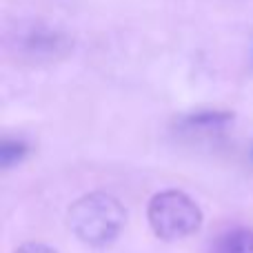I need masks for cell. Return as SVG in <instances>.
<instances>
[{
	"label": "cell",
	"instance_id": "6da1fadb",
	"mask_svg": "<svg viewBox=\"0 0 253 253\" xmlns=\"http://www.w3.org/2000/svg\"><path fill=\"white\" fill-rule=\"evenodd\" d=\"M67 220L80 242L89 247H105L120 236L126 222V209L111 193L93 191L69 207Z\"/></svg>",
	"mask_w": 253,
	"mask_h": 253
},
{
	"label": "cell",
	"instance_id": "7a4b0ae2",
	"mask_svg": "<svg viewBox=\"0 0 253 253\" xmlns=\"http://www.w3.org/2000/svg\"><path fill=\"white\" fill-rule=\"evenodd\" d=\"M149 227L160 240L175 242L193 236L202 227V211L191 196L178 189H165L149 200Z\"/></svg>",
	"mask_w": 253,
	"mask_h": 253
},
{
	"label": "cell",
	"instance_id": "3957f363",
	"mask_svg": "<svg viewBox=\"0 0 253 253\" xmlns=\"http://www.w3.org/2000/svg\"><path fill=\"white\" fill-rule=\"evenodd\" d=\"M74 42L62 29L36 22L18 31L16 49L31 62H56L71 51Z\"/></svg>",
	"mask_w": 253,
	"mask_h": 253
},
{
	"label": "cell",
	"instance_id": "277c9868",
	"mask_svg": "<svg viewBox=\"0 0 253 253\" xmlns=\"http://www.w3.org/2000/svg\"><path fill=\"white\" fill-rule=\"evenodd\" d=\"M229 123H233V114L229 111H200V114H191L178 123V129L184 131L187 135L198 133H218Z\"/></svg>",
	"mask_w": 253,
	"mask_h": 253
},
{
	"label": "cell",
	"instance_id": "5b68a950",
	"mask_svg": "<svg viewBox=\"0 0 253 253\" xmlns=\"http://www.w3.org/2000/svg\"><path fill=\"white\" fill-rule=\"evenodd\" d=\"M213 253H253L251 229H231L215 240Z\"/></svg>",
	"mask_w": 253,
	"mask_h": 253
},
{
	"label": "cell",
	"instance_id": "8992f818",
	"mask_svg": "<svg viewBox=\"0 0 253 253\" xmlns=\"http://www.w3.org/2000/svg\"><path fill=\"white\" fill-rule=\"evenodd\" d=\"M27 153H29V147H27L25 140L4 138L2 147H0V167H2V169H11L13 165L25 160Z\"/></svg>",
	"mask_w": 253,
	"mask_h": 253
},
{
	"label": "cell",
	"instance_id": "52a82bcc",
	"mask_svg": "<svg viewBox=\"0 0 253 253\" xmlns=\"http://www.w3.org/2000/svg\"><path fill=\"white\" fill-rule=\"evenodd\" d=\"M16 253H56V249L42 245V242H27L20 249H16Z\"/></svg>",
	"mask_w": 253,
	"mask_h": 253
},
{
	"label": "cell",
	"instance_id": "ba28073f",
	"mask_svg": "<svg viewBox=\"0 0 253 253\" xmlns=\"http://www.w3.org/2000/svg\"><path fill=\"white\" fill-rule=\"evenodd\" d=\"M251 158H253V149H251Z\"/></svg>",
	"mask_w": 253,
	"mask_h": 253
}]
</instances>
